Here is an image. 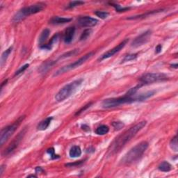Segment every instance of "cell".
Masks as SVG:
<instances>
[{
  "mask_svg": "<svg viewBox=\"0 0 178 178\" xmlns=\"http://www.w3.org/2000/svg\"><path fill=\"white\" fill-rule=\"evenodd\" d=\"M146 121L138 122V124L135 125L134 127H131V128L125 131L123 134L118 136L111 144L109 149H108V153L111 155H113L119 152L131 138L134 137L138 131L141 130L146 125Z\"/></svg>",
  "mask_w": 178,
  "mask_h": 178,
  "instance_id": "1",
  "label": "cell"
},
{
  "mask_svg": "<svg viewBox=\"0 0 178 178\" xmlns=\"http://www.w3.org/2000/svg\"><path fill=\"white\" fill-rule=\"evenodd\" d=\"M152 97V93L150 91L146 92V93L139 94V95H125L123 97H119V98H114L106 99L102 102V107L105 108H110L118 107L125 104H129L134 102H141L144 101Z\"/></svg>",
  "mask_w": 178,
  "mask_h": 178,
  "instance_id": "2",
  "label": "cell"
},
{
  "mask_svg": "<svg viewBox=\"0 0 178 178\" xmlns=\"http://www.w3.org/2000/svg\"><path fill=\"white\" fill-rule=\"evenodd\" d=\"M148 145L149 144L147 141H141L138 143L125 154L121 161V163L123 164H128L138 161L143 156L145 150L147 149Z\"/></svg>",
  "mask_w": 178,
  "mask_h": 178,
  "instance_id": "3",
  "label": "cell"
},
{
  "mask_svg": "<svg viewBox=\"0 0 178 178\" xmlns=\"http://www.w3.org/2000/svg\"><path fill=\"white\" fill-rule=\"evenodd\" d=\"M45 4L42 3V2H39V3H36L35 4H33V5L22 8L18 11L15 13V15L13 16L12 21L15 23L19 22L25 19L28 16L40 12L45 8Z\"/></svg>",
  "mask_w": 178,
  "mask_h": 178,
  "instance_id": "4",
  "label": "cell"
},
{
  "mask_svg": "<svg viewBox=\"0 0 178 178\" xmlns=\"http://www.w3.org/2000/svg\"><path fill=\"white\" fill-rule=\"evenodd\" d=\"M82 79H79L75 80L70 82V84L64 86L57 93L56 96H55V100L58 102H61L66 100L67 98H68L69 97H70L72 95L77 91V90L79 89L81 84H82Z\"/></svg>",
  "mask_w": 178,
  "mask_h": 178,
  "instance_id": "5",
  "label": "cell"
},
{
  "mask_svg": "<svg viewBox=\"0 0 178 178\" xmlns=\"http://www.w3.org/2000/svg\"><path fill=\"white\" fill-rule=\"evenodd\" d=\"M25 118L24 115L20 116L17 121L13 122V124L10 125L6 128H4L2 129L1 134H0V144L1 146H2L4 143H5L8 138L13 134V133L16 131V129L19 127L20 123L23 121V120Z\"/></svg>",
  "mask_w": 178,
  "mask_h": 178,
  "instance_id": "6",
  "label": "cell"
},
{
  "mask_svg": "<svg viewBox=\"0 0 178 178\" xmlns=\"http://www.w3.org/2000/svg\"><path fill=\"white\" fill-rule=\"evenodd\" d=\"M93 54H94V53L93 52H91L88 53V54H85L84 56H83L82 57H81L79 59H78L77 61H75L74 63H70L69 65H67V66H66L62 67L61 68L59 69V70H58L56 73H54V77H55V76L60 75H61V74L66 73H67V72L78 68V67L82 66V64H84L88 59H89L90 58H91L92 57H93Z\"/></svg>",
  "mask_w": 178,
  "mask_h": 178,
  "instance_id": "7",
  "label": "cell"
},
{
  "mask_svg": "<svg viewBox=\"0 0 178 178\" xmlns=\"http://www.w3.org/2000/svg\"><path fill=\"white\" fill-rule=\"evenodd\" d=\"M166 79H168L167 75H166L165 74L163 73H146L145 74V75H143L142 77L140 78V84H152V83L160 82V81H163Z\"/></svg>",
  "mask_w": 178,
  "mask_h": 178,
  "instance_id": "8",
  "label": "cell"
},
{
  "mask_svg": "<svg viewBox=\"0 0 178 178\" xmlns=\"http://www.w3.org/2000/svg\"><path fill=\"white\" fill-rule=\"evenodd\" d=\"M26 131L27 128H24L17 136H15L14 139H13L10 144H9L7 148L4 150V152H3V155L8 156L15 151V150L17 148L18 145L20 144V141H21L23 137H24V136L25 135V134H26Z\"/></svg>",
  "mask_w": 178,
  "mask_h": 178,
  "instance_id": "9",
  "label": "cell"
},
{
  "mask_svg": "<svg viewBox=\"0 0 178 178\" xmlns=\"http://www.w3.org/2000/svg\"><path fill=\"white\" fill-rule=\"evenodd\" d=\"M152 35L151 30H147L144 33L141 34L132 41L131 44V46L132 47H138L140 46H142L146 43H147L150 40V37Z\"/></svg>",
  "mask_w": 178,
  "mask_h": 178,
  "instance_id": "10",
  "label": "cell"
},
{
  "mask_svg": "<svg viewBox=\"0 0 178 178\" xmlns=\"http://www.w3.org/2000/svg\"><path fill=\"white\" fill-rule=\"evenodd\" d=\"M129 41V39H125V40H124L122 42H121L120 44H118L117 46H115V47L113 48V49L108 50V52H105V54H103L102 56L99 58L98 59V61H102V60H105L106 59H108V58H110L114 56V54H116L117 52H118L121 51L122 48H123L125 46L127 45V43H128Z\"/></svg>",
  "mask_w": 178,
  "mask_h": 178,
  "instance_id": "11",
  "label": "cell"
},
{
  "mask_svg": "<svg viewBox=\"0 0 178 178\" xmlns=\"http://www.w3.org/2000/svg\"><path fill=\"white\" fill-rule=\"evenodd\" d=\"M98 23V20L90 16H82L78 19V24L82 27H92L95 26Z\"/></svg>",
  "mask_w": 178,
  "mask_h": 178,
  "instance_id": "12",
  "label": "cell"
},
{
  "mask_svg": "<svg viewBox=\"0 0 178 178\" xmlns=\"http://www.w3.org/2000/svg\"><path fill=\"white\" fill-rule=\"evenodd\" d=\"M75 28L74 27H70L67 28L64 33L63 36V40L64 42L68 44L72 42V40H73L74 36H75Z\"/></svg>",
  "mask_w": 178,
  "mask_h": 178,
  "instance_id": "13",
  "label": "cell"
},
{
  "mask_svg": "<svg viewBox=\"0 0 178 178\" xmlns=\"http://www.w3.org/2000/svg\"><path fill=\"white\" fill-rule=\"evenodd\" d=\"M71 20V18H61L59 17V16H54V17L51 18V20H50V23L53 24H61L68 23L69 22H70Z\"/></svg>",
  "mask_w": 178,
  "mask_h": 178,
  "instance_id": "14",
  "label": "cell"
},
{
  "mask_svg": "<svg viewBox=\"0 0 178 178\" xmlns=\"http://www.w3.org/2000/svg\"><path fill=\"white\" fill-rule=\"evenodd\" d=\"M57 63V61H47L45 63H43L41 65L40 68L38 69L39 73L41 74L45 73L46 72H47L50 69L52 68V67L54 66V65Z\"/></svg>",
  "mask_w": 178,
  "mask_h": 178,
  "instance_id": "15",
  "label": "cell"
},
{
  "mask_svg": "<svg viewBox=\"0 0 178 178\" xmlns=\"http://www.w3.org/2000/svg\"><path fill=\"white\" fill-rule=\"evenodd\" d=\"M59 34H55V35L52 37V38H51V40L49 43L47 44H45V45H40V48L43 50H50L52 49V46L54 45V44L55 43H57V41L58 40V39H59Z\"/></svg>",
  "mask_w": 178,
  "mask_h": 178,
  "instance_id": "16",
  "label": "cell"
},
{
  "mask_svg": "<svg viewBox=\"0 0 178 178\" xmlns=\"http://www.w3.org/2000/svg\"><path fill=\"white\" fill-rule=\"evenodd\" d=\"M52 119H53L52 117H48L45 120H43V121H41L40 123L38 124V127H37V129L40 131H44L45 130V129H47L48 128V127L50 126Z\"/></svg>",
  "mask_w": 178,
  "mask_h": 178,
  "instance_id": "17",
  "label": "cell"
},
{
  "mask_svg": "<svg viewBox=\"0 0 178 178\" xmlns=\"http://www.w3.org/2000/svg\"><path fill=\"white\" fill-rule=\"evenodd\" d=\"M81 154H82V150L78 145H74L71 147L70 152H69V155L72 158H76V157H80Z\"/></svg>",
  "mask_w": 178,
  "mask_h": 178,
  "instance_id": "18",
  "label": "cell"
},
{
  "mask_svg": "<svg viewBox=\"0 0 178 178\" xmlns=\"http://www.w3.org/2000/svg\"><path fill=\"white\" fill-rule=\"evenodd\" d=\"M50 31L48 29H45L42 32H41L40 35L38 38V43L40 45H43V43L47 40V39L50 36Z\"/></svg>",
  "mask_w": 178,
  "mask_h": 178,
  "instance_id": "19",
  "label": "cell"
},
{
  "mask_svg": "<svg viewBox=\"0 0 178 178\" xmlns=\"http://www.w3.org/2000/svg\"><path fill=\"white\" fill-rule=\"evenodd\" d=\"M159 170L162 172H169L172 169V166L168 161H163L158 166Z\"/></svg>",
  "mask_w": 178,
  "mask_h": 178,
  "instance_id": "20",
  "label": "cell"
},
{
  "mask_svg": "<svg viewBox=\"0 0 178 178\" xmlns=\"http://www.w3.org/2000/svg\"><path fill=\"white\" fill-rule=\"evenodd\" d=\"M12 50H13V47H9L8 50H6L5 52H4L3 53H2V57H1V61H0V63H1L2 67L3 66L4 64L6 62V60H7V59L9 57V55H10L11 52H12Z\"/></svg>",
  "mask_w": 178,
  "mask_h": 178,
  "instance_id": "21",
  "label": "cell"
},
{
  "mask_svg": "<svg viewBox=\"0 0 178 178\" xmlns=\"http://www.w3.org/2000/svg\"><path fill=\"white\" fill-rule=\"evenodd\" d=\"M108 131H109L108 127L107 125H102L98 127L95 129V134H97L98 135H105L108 132Z\"/></svg>",
  "mask_w": 178,
  "mask_h": 178,
  "instance_id": "22",
  "label": "cell"
},
{
  "mask_svg": "<svg viewBox=\"0 0 178 178\" xmlns=\"http://www.w3.org/2000/svg\"><path fill=\"white\" fill-rule=\"evenodd\" d=\"M170 146L173 151H178V145H177V136H175L170 142Z\"/></svg>",
  "mask_w": 178,
  "mask_h": 178,
  "instance_id": "23",
  "label": "cell"
},
{
  "mask_svg": "<svg viewBox=\"0 0 178 178\" xmlns=\"http://www.w3.org/2000/svg\"><path fill=\"white\" fill-rule=\"evenodd\" d=\"M92 33V30L91 29H88L84 30V31L82 32V35L80 36V40H85L89 38V37L91 36Z\"/></svg>",
  "mask_w": 178,
  "mask_h": 178,
  "instance_id": "24",
  "label": "cell"
},
{
  "mask_svg": "<svg viewBox=\"0 0 178 178\" xmlns=\"http://www.w3.org/2000/svg\"><path fill=\"white\" fill-rule=\"evenodd\" d=\"M137 54H128V55H126L125 57H124V59L122 60V62L121 63H125V62H128V61H132V60H134L136 59V57H137Z\"/></svg>",
  "mask_w": 178,
  "mask_h": 178,
  "instance_id": "25",
  "label": "cell"
},
{
  "mask_svg": "<svg viewBox=\"0 0 178 178\" xmlns=\"http://www.w3.org/2000/svg\"><path fill=\"white\" fill-rule=\"evenodd\" d=\"M94 13L98 16V17L100 18V19L103 20L107 18L108 17V15H109V13L108 12H105V11H95Z\"/></svg>",
  "mask_w": 178,
  "mask_h": 178,
  "instance_id": "26",
  "label": "cell"
},
{
  "mask_svg": "<svg viewBox=\"0 0 178 178\" xmlns=\"http://www.w3.org/2000/svg\"><path fill=\"white\" fill-rule=\"evenodd\" d=\"M78 52H79V50H74L70 51V52H68L67 53H66V54H64L62 55V56L60 57L59 59H64V58L74 56V55L77 54Z\"/></svg>",
  "mask_w": 178,
  "mask_h": 178,
  "instance_id": "27",
  "label": "cell"
},
{
  "mask_svg": "<svg viewBox=\"0 0 178 178\" xmlns=\"http://www.w3.org/2000/svg\"><path fill=\"white\" fill-rule=\"evenodd\" d=\"M112 126L113 128H114L115 130L118 131V130H121L122 128H124L125 124L122 122H114L112 123Z\"/></svg>",
  "mask_w": 178,
  "mask_h": 178,
  "instance_id": "28",
  "label": "cell"
},
{
  "mask_svg": "<svg viewBox=\"0 0 178 178\" xmlns=\"http://www.w3.org/2000/svg\"><path fill=\"white\" fill-rule=\"evenodd\" d=\"M84 4V2L82 1H73V2H71L70 3L68 4V6H67V8H73L76 7V6H80Z\"/></svg>",
  "mask_w": 178,
  "mask_h": 178,
  "instance_id": "29",
  "label": "cell"
},
{
  "mask_svg": "<svg viewBox=\"0 0 178 178\" xmlns=\"http://www.w3.org/2000/svg\"><path fill=\"white\" fill-rule=\"evenodd\" d=\"M47 152L49 154H50L51 159H55L59 158V155H57V154H55V151L54 147H50V148L47 150Z\"/></svg>",
  "mask_w": 178,
  "mask_h": 178,
  "instance_id": "30",
  "label": "cell"
},
{
  "mask_svg": "<svg viewBox=\"0 0 178 178\" xmlns=\"http://www.w3.org/2000/svg\"><path fill=\"white\" fill-rule=\"evenodd\" d=\"M112 5L115 8V10H116V11H118V12H124V11H126L129 9V8L128 7H125V8L121 7V6L118 5V4H112Z\"/></svg>",
  "mask_w": 178,
  "mask_h": 178,
  "instance_id": "31",
  "label": "cell"
},
{
  "mask_svg": "<svg viewBox=\"0 0 178 178\" xmlns=\"http://www.w3.org/2000/svg\"><path fill=\"white\" fill-rule=\"evenodd\" d=\"M29 66V64H25L24 66H22L21 68H20L19 69V70H18V71H16V72H15V76H17V75H20V74L22 73L23 72H24L25 70H27V68H28Z\"/></svg>",
  "mask_w": 178,
  "mask_h": 178,
  "instance_id": "32",
  "label": "cell"
},
{
  "mask_svg": "<svg viewBox=\"0 0 178 178\" xmlns=\"http://www.w3.org/2000/svg\"><path fill=\"white\" fill-rule=\"evenodd\" d=\"M84 161H77V162H75V163H67L66 164V166H68V167H72V166H79L81 164L84 163Z\"/></svg>",
  "mask_w": 178,
  "mask_h": 178,
  "instance_id": "33",
  "label": "cell"
},
{
  "mask_svg": "<svg viewBox=\"0 0 178 178\" xmlns=\"http://www.w3.org/2000/svg\"><path fill=\"white\" fill-rule=\"evenodd\" d=\"M91 105H92V102H90V103L88 104V105H85L84 107H82V108H81V109H80L79 111V112L77 113V114H76V115H79V114H81V113H82L83 112H84V111L86 110L88 108L91 107Z\"/></svg>",
  "mask_w": 178,
  "mask_h": 178,
  "instance_id": "34",
  "label": "cell"
},
{
  "mask_svg": "<svg viewBox=\"0 0 178 178\" xmlns=\"http://www.w3.org/2000/svg\"><path fill=\"white\" fill-rule=\"evenodd\" d=\"M161 50H162V46L159 44L155 48V54H159L161 52Z\"/></svg>",
  "mask_w": 178,
  "mask_h": 178,
  "instance_id": "35",
  "label": "cell"
},
{
  "mask_svg": "<svg viewBox=\"0 0 178 178\" xmlns=\"http://www.w3.org/2000/svg\"><path fill=\"white\" fill-rule=\"evenodd\" d=\"M36 173H43L44 170L41 168V167H36Z\"/></svg>",
  "mask_w": 178,
  "mask_h": 178,
  "instance_id": "36",
  "label": "cell"
},
{
  "mask_svg": "<svg viewBox=\"0 0 178 178\" xmlns=\"http://www.w3.org/2000/svg\"><path fill=\"white\" fill-rule=\"evenodd\" d=\"M4 165H2L1 166V167H0V176H2V174H3V173H4Z\"/></svg>",
  "mask_w": 178,
  "mask_h": 178,
  "instance_id": "37",
  "label": "cell"
},
{
  "mask_svg": "<svg viewBox=\"0 0 178 178\" xmlns=\"http://www.w3.org/2000/svg\"><path fill=\"white\" fill-rule=\"evenodd\" d=\"M171 67H172V68H175V69H177V67H178V66H177V63H175V64H173V65H171L170 66Z\"/></svg>",
  "mask_w": 178,
  "mask_h": 178,
  "instance_id": "38",
  "label": "cell"
},
{
  "mask_svg": "<svg viewBox=\"0 0 178 178\" xmlns=\"http://www.w3.org/2000/svg\"><path fill=\"white\" fill-rule=\"evenodd\" d=\"M36 177V175H29V176H28V177Z\"/></svg>",
  "mask_w": 178,
  "mask_h": 178,
  "instance_id": "39",
  "label": "cell"
}]
</instances>
